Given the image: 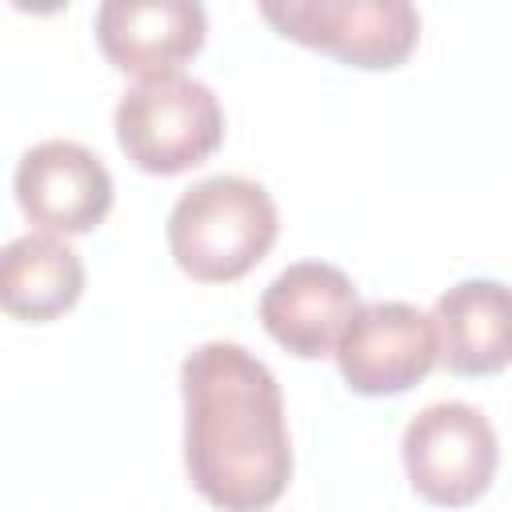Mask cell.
I'll use <instances>...</instances> for the list:
<instances>
[{
	"mask_svg": "<svg viewBox=\"0 0 512 512\" xmlns=\"http://www.w3.org/2000/svg\"><path fill=\"white\" fill-rule=\"evenodd\" d=\"M184 468L220 512H264L292 480L284 396L244 344L208 340L180 364Z\"/></svg>",
	"mask_w": 512,
	"mask_h": 512,
	"instance_id": "obj_1",
	"label": "cell"
},
{
	"mask_svg": "<svg viewBox=\"0 0 512 512\" xmlns=\"http://www.w3.org/2000/svg\"><path fill=\"white\" fill-rule=\"evenodd\" d=\"M276 232V200L248 176H208L184 188L168 212V252L200 284L248 276L272 252Z\"/></svg>",
	"mask_w": 512,
	"mask_h": 512,
	"instance_id": "obj_2",
	"label": "cell"
},
{
	"mask_svg": "<svg viewBox=\"0 0 512 512\" xmlns=\"http://www.w3.org/2000/svg\"><path fill=\"white\" fill-rule=\"evenodd\" d=\"M116 144L152 176H176L204 164L224 140V108L216 92L192 76L140 80L116 100Z\"/></svg>",
	"mask_w": 512,
	"mask_h": 512,
	"instance_id": "obj_3",
	"label": "cell"
},
{
	"mask_svg": "<svg viewBox=\"0 0 512 512\" xmlns=\"http://www.w3.org/2000/svg\"><path fill=\"white\" fill-rule=\"evenodd\" d=\"M400 460L412 488L428 504L464 508L488 492L500 464V444L480 408L464 400H436L408 420Z\"/></svg>",
	"mask_w": 512,
	"mask_h": 512,
	"instance_id": "obj_4",
	"label": "cell"
},
{
	"mask_svg": "<svg viewBox=\"0 0 512 512\" xmlns=\"http://www.w3.org/2000/svg\"><path fill=\"white\" fill-rule=\"evenodd\" d=\"M260 16L352 68H396L420 40V12L408 0H268Z\"/></svg>",
	"mask_w": 512,
	"mask_h": 512,
	"instance_id": "obj_5",
	"label": "cell"
},
{
	"mask_svg": "<svg viewBox=\"0 0 512 512\" xmlns=\"http://www.w3.org/2000/svg\"><path fill=\"white\" fill-rule=\"evenodd\" d=\"M332 356L352 392L392 396L420 384L436 368L440 340L432 316H424L416 304L376 300L360 304Z\"/></svg>",
	"mask_w": 512,
	"mask_h": 512,
	"instance_id": "obj_6",
	"label": "cell"
},
{
	"mask_svg": "<svg viewBox=\"0 0 512 512\" xmlns=\"http://www.w3.org/2000/svg\"><path fill=\"white\" fill-rule=\"evenodd\" d=\"M16 204L48 236L92 232L112 208L104 160L76 140H40L16 164Z\"/></svg>",
	"mask_w": 512,
	"mask_h": 512,
	"instance_id": "obj_7",
	"label": "cell"
},
{
	"mask_svg": "<svg viewBox=\"0 0 512 512\" xmlns=\"http://www.w3.org/2000/svg\"><path fill=\"white\" fill-rule=\"evenodd\" d=\"M356 312H360L356 284L336 264H320V260L288 264L260 296L264 332L280 348L304 360L336 352Z\"/></svg>",
	"mask_w": 512,
	"mask_h": 512,
	"instance_id": "obj_8",
	"label": "cell"
},
{
	"mask_svg": "<svg viewBox=\"0 0 512 512\" xmlns=\"http://www.w3.org/2000/svg\"><path fill=\"white\" fill-rule=\"evenodd\" d=\"M208 16L192 0H104L96 8V40L112 68L156 80L176 76L204 44Z\"/></svg>",
	"mask_w": 512,
	"mask_h": 512,
	"instance_id": "obj_9",
	"label": "cell"
},
{
	"mask_svg": "<svg viewBox=\"0 0 512 512\" xmlns=\"http://www.w3.org/2000/svg\"><path fill=\"white\" fill-rule=\"evenodd\" d=\"M440 364L456 376H492L512 364V288L460 280L432 304Z\"/></svg>",
	"mask_w": 512,
	"mask_h": 512,
	"instance_id": "obj_10",
	"label": "cell"
},
{
	"mask_svg": "<svg viewBox=\"0 0 512 512\" xmlns=\"http://www.w3.org/2000/svg\"><path fill=\"white\" fill-rule=\"evenodd\" d=\"M84 292L80 256L48 232H28L4 244L0 252V308L12 320H56Z\"/></svg>",
	"mask_w": 512,
	"mask_h": 512,
	"instance_id": "obj_11",
	"label": "cell"
}]
</instances>
